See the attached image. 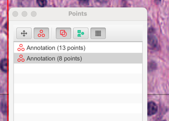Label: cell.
Listing matches in <instances>:
<instances>
[{
    "mask_svg": "<svg viewBox=\"0 0 169 121\" xmlns=\"http://www.w3.org/2000/svg\"><path fill=\"white\" fill-rule=\"evenodd\" d=\"M148 43L152 50L155 49L158 44L157 38L155 36L152 34L148 35Z\"/></svg>",
    "mask_w": 169,
    "mask_h": 121,
    "instance_id": "1",
    "label": "cell"
},
{
    "mask_svg": "<svg viewBox=\"0 0 169 121\" xmlns=\"http://www.w3.org/2000/svg\"><path fill=\"white\" fill-rule=\"evenodd\" d=\"M158 106L153 101H150L148 103V115L150 116L155 114L157 112Z\"/></svg>",
    "mask_w": 169,
    "mask_h": 121,
    "instance_id": "2",
    "label": "cell"
},
{
    "mask_svg": "<svg viewBox=\"0 0 169 121\" xmlns=\"http://www.w3.org/2000/svg\"><path fill=\"white\" fill-rule=\"evenodd\" d=\"M1 69L4 73L8 72V59H6L1 60Z\"/></svg>",
    "mask_w": 169,
    "mask_h": 121,
    "instance_id": "3",
    "label": "cell"
},
{
    "mask_svg": "<svg viewBox=\"0 0 169 121\" xmlns=\"http://www.w3.org/2000/svg\"><path fill=\"white\" fill-rule=\"evenodd\" d=\"M157 68V64L155 62L151 61L148 64V71L151 72L155 70Z\"/></svg>",
    "mask_w": 169,
    "mask_h": 121,
    "instance_id": "4",
    "label": "cell"
},
{
    "mask_svg": "<svg viewBox=\"0 0 169 121\" xmlns=\"http://www.w3.org/2000/svg\"><path fill=\"white\" fill-rule=\"evenodd\" d=\"M1 110L2 113L4 114H6L7 113V105L6 102H4L3 101L1 102Z\"/></svg>",
    "mask_w": 169,
    "mask_h": 121,
    "instance_id": "5",
    "label": "cell"
},
{
    "mask_svg": "<svg viewBox=\"0 0 169 121\" xmlns=\"http://www.w3.org/2000/svg\"><path fill=\"white\" fill-rule=\"evenodd\" d=\"M161 121H166V120H162Z\"/></svg>",
    "mask_w": 169,
    "mask_h": 121,
    "instance_id": "6",
    "label": "cell"
},
{
    "mask_svg": "<svg viewBox=\"0 0 169 121\" xmlns=\"http://www.w3.org/2000/svg\"><path fill=\"white\" fill-rule=\"evenodd\" d=\"M51 59V58H50V59ZM50 60V59H49ZM50 60H51V59H50Z\"/></svg>",
    "mask_w": 169,
    "mask_h": 121,
    "instance_id": "7",
    "label": "cell"
}]
</instances>
